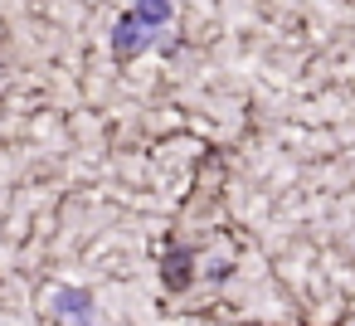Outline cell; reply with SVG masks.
I'll list each match as a JSON object with an SVG mask.
<instances>
[{
  "label": "cell",
  "mask_w": 355,
  "mask_h": 326,
  "mask_svg": "<svg viewBox=\"0 0 355 326\" xmlns=\"http://www.w3.org/2000/svg\"><path fill=\"white\" fill-rule=\"evenodd\" d=\"M166 282H171V287H180V282H190V253H171V268H166Z\"/></svg>",
  "instance_id": "cell-4"
},
{
  "label": "cell",
  "mask_w": 355,
  "mask_h": 326,
  "mask_svg": "<svg viewBox=\"0 0 355 326\" xmlns=\"http://www.w3.org/2000/svg\"><path fill=\"white\" fill-rule=\"evenodd\" d=\"M54 316H64V321H93L98 307H93V297L83 287H59L54 292Z\"/></svg>",
  "instance_id": "cell-2"
},
{
  "label": "cell",
  "mask_w": 355,
  "mask_h": 326,
  "mask_svg": "<svg viewBox=\"0 0 355 326\" xmlns=\"http://www.w3.org/2000/svg\"><path fill=\"white\" fill-rule=\"evenodd\" d=\"M151 30H166L171 25V0H137V6H132Z\"/></svg>",
  "instance_id": "cell-3"
},
{
  "label": "cell",
  "mask_w": 355,
  "mask_h": 326,
  "mask_svg": "<svg viewBox=\"0 0 355 326\" xmlns=\"http://www.w3.org/2000/svg\"><path fill=\"white\" fill-rule=\"evenodd\" d=\"M151 40H156V30H151L137 10H127V15L117 20V30H112V54H117V59H137Z\"/></svg>",
  "instance_id": "cell-1"
}]
</instances>
